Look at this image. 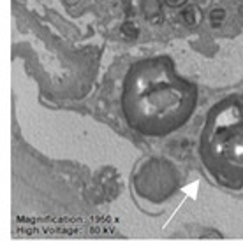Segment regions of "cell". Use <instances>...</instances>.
<instances>
[{
	"instance_id": "cell-1",
	"label": "cell",
	"mask_w": 243,
	"mask_h": 251,
	"mask_svg": "<svg viewBox=\"0 0 243 251\" xmlns=\"http://www.w3.org/2000/svg\"><path fill=\"white\" fill-rule=\"evenodd\" d=\"M122 107L134 130L166 135L190 118L196 107V88L178 77L166 60L141 62L127 74Z\"/></svg>"
},
{
	"instance_id": "cell-2",
	"label": "cell",
	"mask_w": 243,
	"mask_h": 251,
	"mask_svg": "<svg viewBox=\"0 0 243 251\" xmlns=\"http://www.w3.org/2000/svg\"><path fill=\"white\" fill-rule=\"evenodd\" d=\"M201 160L224 186L243 188V95L229 97L210 111Z\"/></svg>"
},
{
	"instance_id": "cell-3",
	"label": "cell",
	"mask_w": 243,
	"mask_h": 251,
	"mask_svg": "<svg viewBox=\"0 0 243 251\" xmlns=\"http://www.w3.org/2000/svg\"><path fill=\"white\" fill-rule=\"evenodd\" d=\"M199 16H201V13H199V9L194 7V5L185 7V11L182 13V20H183L187 25H197V23H199Z\"/></svg>"
},
{
	"instance_id": "cell-4",
	"label": "cell",
	"mask_w": 243,
	"mask_h": 251,
	"mask_svg": "<svg viewBox=\"0 0 243 251\" xmlns=\"http://www.w3.org/2000/svg\"><path fill=\"white\" fill-rule=\"evenodd\" d=\"M143 9H145V14H147L148 18L159 16L160 14V2L159 0H145Z\"/></svg>"
},
{
	"instance_id": "cell-5",
	"label": "cell",
	"mask_w": 243,
	"mask_h": 251,
	"mask_svg": "<svg viewBox=\"0 0 243 251\" xmlns=\"http://www.w3.org/2000/svg\"><path fill=\"white\" fill-rule=\"evenodd\" d=\"M224 18H226V11H224V9H215V11H212V14H210V20H212V25L213 26L220 25L224 21Z\"/></svg>"
},
{
	"instance_id": "cell-6",
	"label": "cell",
	"mask_w": 243,
	"mask_h": 251,
	"mask_svg": "<svg viewBox=\"0 0 243 251\" xmlns=\"http://www.w3.org/2000/svg\"><path fill=\"white\" fill-rule=\"evenodd\" d=\"M122 32H123V35H127V37H136V35H138V26H136L134 23L127 21V23H123V26H122Z\"/></svg>"
},
{
	"instance_id": "cell-7",
	"label": "cell",
	"mask_w": 243,
	"mask_h": 251,
	"mask_svg": "<svg viewBox=\"0 0 243 251\" xmlns=\"http://www.w3.org/2000/svg\"><path fill=\"white\" fill-rule=\"evenodd\" d=\"M166 2H168L169 5H173V7H175V5H182V4H183V0H166Z\"/></svg>"
}]
</instances>
